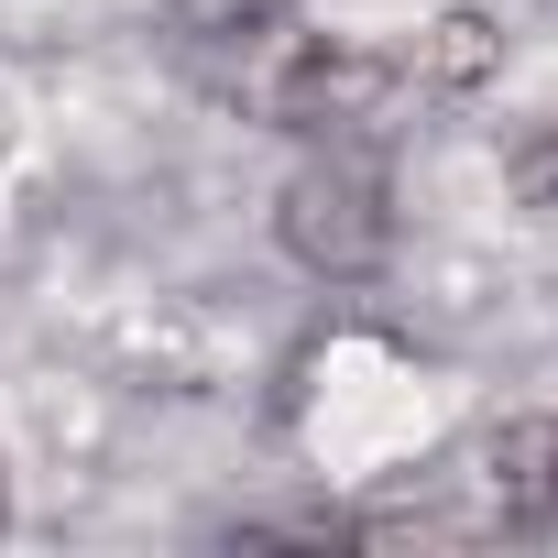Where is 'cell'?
Segmentation results:
<instances>
[{
  "label": "cell",
  "mask_w": 558,
  "mask_h": 558,
  "mask_svg": "<svg viewBox=\"0 0 558 558\" xmlns=\"http://www.w3.org/2000/svg\"><path fill=\"white\" fill-rule=\"evenodd\" d=\"M274 252L318 286H373L395 263V175L373 143H318L274 186Z\"/></svg>",
  "instance_id": "1"
},
{
  "label": "cell",
  "mask_w": 558,
  "mask_h": 558,
  "mask_svg": "<svg viewBox=\"0 0 558 558\" xmlns=\"http://www.w3.org/2000/svg\"><path fill=\"white\" fill-rule=\"evenodd\" d=\"M395 88H405V66H384V56H362V45H329V34H296L286 56L263 66L252 110H263L274 132H296V143H373Z\"/></svg>",
  "instance_id": "2"
},
{
  "label": "cell",
  "mask_w": 558,
  "mask_h": 558,
  "mask_svg": "<svg viewBox=\"0 0 558 558\" xmlns=\"http://www.w3.org/2000/svg\"><path fill=\"white\" fill-rule=\"evenodd\" d=\"M296 45V12L286 0H230V12H208V23H186V77L197 88H219V99H252L263 88V66Z\"/></svg>",
  "instance_id": "3"
},
{
  "label": "cell",
  "mask_w": 558,
  "mask_h": 558,
  "mask_svg": "<svg viewBox=\"0 0 558 558\" xmlns=\"http://www.w3.org/2000/svg\"><path fill=\"white\" fill-rule=\"evenodd\" d=\"M493 471V525L504 536H558V416H514V427H493V449H482Z\"/></svg>",
  "instance_id": "4"
},
{
  "label": "cell",
  "mask_w": 558,
  "mask_h": 558,
  "mask_svg": "<svg viewBox=\"0 0 558 558\" xmlns=\"http://www.w3.org/2000/svg\"><path fill=\"white\" fill-rule=\"evenodd\" d=\"M493 66H504V23H493V12H471V0H460V12H438V23L416 34V56H405V77H416V88H438V99H471Z\"/></svg>",
  "instance_id": "5"
},
{
  "label": "cell",
  "mask_w": 558,
  "mask_h": 558,
  "mask_svg": "<svg viewBox=\"0 0 558 558\" xmlns=\"http://www.w3.org/2000/svg\"><path fill=\"white\" fill-rule=\"evenodd\" d=\"M230 547H362L351 504H286V514H241Z\"/></svg>",
  "instance_id": "6"
},
{
  "label": "cell",
  "mask_w": 558,
  "mask_h": 558,
  "mask_svg": "<svg viewBox=\"0 0 558 558\" xmlns=\"http://www.w3.org/2000/svg\"><path fill=\"white\" fill-rule=\"evenodd\" d=\"M504 197L525 219H558V121H536V132L504 143Z\"/></svg>",
  "instance_id": "7"
},
{
  "label": "cell",
  "mask_w": 558,
  "mask_h": 558,
  "mask_svg": "<svg viewBox=\"0 0 558 558\" xmlns=\"http://www.w3.org/2000/svg\"><path fill=\"white\" fill-rule=\"evenodd\" d=\"M0 536H12V471H0Z\"/></svg>",
  "instance_id": "8"
}]
</instances>
